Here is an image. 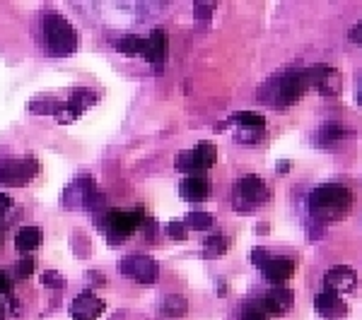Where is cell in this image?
<instances>
[{"label": "cell", "instance_id": "4", "mask_svg": "<svg viewBox=\"0 0 362 320\" xmlns=\"http://www.w3.org/2000/svg\"><path fill=\"white\" fill-rule=\"evenodd\" d=\"M44 39H46L48 51L58 58L71 56V53H75L78 46H80V37H78V32L73 29V24L58 12H48L46 17H44Z\"/></svg>", "mask_w": 362, "mask_h": 320}, {"label": "cell", "instance_id": "15", "mask_svg": "<svg viewBox=\"0 0 362 320\" xmlns=\"http://www.w3.org/2000/svg\"><path fill=\"white\" fill-rule=\"evenodd\" d=\"M261 272H264V277L269 279V282L282 284L295 274V263H292L290 258H271L269 263L261 267Z\"/></svg>", "mask_w": 362, "mask_h": 320}, {"label": "cell", "instance_id": "1", "mask_svg": "<svg viewBox=\"0 0 362 320\" xmlns=\"http://www.w3.org/2000/svg\"><path fill=\"white\" fill-rule=\"evenodd\" d=\"M353 207V191L341 183H324L309 193V214L311 219L326 224L338 222Z\"/></svg>", "mask_w": 362, "mask_h": 320}, {"label": "cell", "instance_id": "27", "mask_svg": "<svg viewBox=\"0 0 362 320\" xmlns=\"http://www.w3.org/2000/svg\"><path fill=\"white\" fill-rule=\"evenodd\" d=\"M32 272H34V260L29 258V256L19 258L17 263H15V277H17V279L32 277Z\"/></svg>", "mask_w": 362, "mask_h": 320}, {"label": "cell", "instance_id": "6", "mask_svg": "<svg viewBox=\"0 0 362 320\" xmlns=\"http://www.w3.org/2000/svg\"><path fill=\"white\" fill-rule=\"evenodd\" d=\"M39 173V164L34 159H8L0 162V186H27Z\"/></svg>", "mask_w": 362, "mask_h": 320}, {"label": "cell", "instance_id": "11", "mask_svg": "<svg viewBox=\"0 0 362 320\" xmlns=\"http://www.w3.org/2000/svg\"><path fill=\"white\" fill-rule=\"evenodd\" d=\"M104 313V301L97 299L92 292H82L71 303V318L73 320H97Z\"/></svg>", "mask_w": 362, "mask_h": 320}, {"label": "cell", "instance_id": "33", "mask_svg": "<svg viewBox=\"0 0 362 320\" xmlns=\"http://www.w3.org/2000/svg\"><path fill=\"white\" fill-rule=\"evenodd\" d=\"M10 207H12V200H10V195L0 193V217H5Z\"/></svg>", "mask_w": 362, "mask_h": 320}, {"label": "cell", "instance_id": "29", "mask_svg": "<svg viewBox=\"0 0 362 320\" xmlns=\"http://www.w3.org/2000/svg\"><path fill=\"white\" fill-rule=\"evenodd\" d=\"M141 227L145 229V238H147V241H157V236H160V224H157V219L145 217Z\"/></svg>", "mask_w": 362, "mask_h": 320}, {"label": "cell", "instance_id": "14", "mask_svg": "<svg viewBox=\"0 0 362 320\" xmlns=\"http://www.w3.org/2000/svg\"><path fill=\"white\" fill-rule=\"evenodd\" d=\"M167 34L162 29H152L145 39V48H143V56L147 63H162L167 58Z\"/></svg>", "mask_w": 362, "mask_h": 320}, {"label": "cell", "instance_id": "10", "mask_svg": "<svg viewBox=\"0 0 362 320\" xmlns=\"http://www.w3.org/2000/svg\"><path fill=\"white\" fill-rule=\"evenodd\" d=\"M358 284V274L350 265H336L331 267L329 272L324 274V287L326 292H334V294H348L355 289Z\"/></svg>", "mask_w": 362, "mask_h": 320}, {"label": "cell", "instance_id": "20", "mask_svg": "<svg viewBox=\"0 0 362 320\" xmlns=\"http://www.w3.org/2000/svg\"><path fill=\"white\" fill-rule=\"evenodd\" d=\"M232 123L237 126H251V128H266V116H261L259 111H237L230 116Z\"/></svg>", "mask_w": 362, "mask_h": 320}, {"label": "cell", "instance_id": "9", "mask_svg": "<svg viewBox=\"0 0 362 320\" xmlns=\"http://www.w3.org/2000/svg\"><path fill=\"white\" fill-rule=\"evenodd\" d=\"M261 306H264L266 316H285L295 306V294H292V289L278 284L266 292V297L261 299Z\"/></svg>", "mask_w": 362, "mask_h": 320}, {"label": "cell", "instance_id": "13", "mask_svg": "<svg viewBox=\"0 0 362 320\" xmlns=\"http://www.w3.org/2000/svg\"><path fill=\"white\" fill-rule=\"evenodd\" d=\"M179 193L183 200L188 203H203L210 193V186H208V178L203 173H196V176H186L179 186Z\"/></svg>", "mask_w": 362, "mask_h": 320}, {"label": "cell", "instance_id": "3", "mask_svg": "<svg viewBox=\"0 0 362 320\" xmlns=\"http://www.w3.org/2000/svg\"><path fill=\"white\" fill-rule=\"evenodd\" d=\"M102 222L107 229V241L111 246L123 243L145 219V209L143 207H128V209H102L94 214V222Z\"/></svg>", "mask_w": 362, "mask_h": 320}, {"label": "cell", "instance_id": "38", "mask_svg": "<svg viewBox=\"0 0 362 320\" xmlns=\"http://www.w3.org/2000/svg\"><path fill=\"white\" fill-rule=\"evenodd\" d=\"M0 243H3V232H0Z\"/></svg>", "mask_w": 362, "mask_h": 320}, {"label": "cell", "instance_id": "32", "mask_svg": "<svg viewBox=\"0 0 362 320\" xmlns=\"http://www.w3.org/2000/svg\"><path fill=\"white\" fill-rule=\"evenodd\" d=\"M212 10H215V5H196L198 19H201V22H206V19L212 15Z\"/></svg>", "mask_w": 362, "mask_h": 320}, {"label": "cell", "instance_id": "21", "mask_svg": "<svg viewBox=\"0 0 362 320\" xmlns=\"http://www.w3.org/2000/svg\"><path fill=\"white\" fill-rule=\"evenodd\" d=\"M203 251H206V258H220L227 253V238L220 236V234H212L203 241Z\"/></svg>", "mask_w": 362, "mask_h": 320}, {"label": "cell", "instance_id": "8", "mask_svg": "<svg viewBox=\"0 0 362 320\" xmlns=\"http://www.w3.org/2000/svg\"><path fill=\"white\" fill-rule=\"evenodd\" d=\"M271 198V191L259 176H244L237 183V200L242 209H249L254 205H264Z\"/></svg>", "mask_w": 362, "mask_h": 320}, {"label": "cell", "instance_id": "37", "mask_svg": "<svg viewBox=\"0 0 362 320\" xmlns=\"http://www.w3.org/2000/svg\"><path fill=\"white\" fill-rule=\"evenodd\" d=\"M5 318V311H3V303H0V320Z\"/></svg>", "mask_w": 362, "mask_h": 320}, {"label": "cell", "instance_id": "34", "mask_svg": "<svg viewBox=\"0 0 362 320\" xmlns=\"http://www.w3.org/2000/svg\"><path fill=\"white\" fill-rule=\"evenodd\" d=\"M292 169V162H287V159H282V162H278V167H275V171H278V176H287V171Z\"/></svg>", "mask_w": 362, "mask_h": 320}, {"label": "cell", "instance_id": "2", "mask_svg": "<svg viewBox=\"0 0 362 320\" xmlns=\"http://www.w3.org/2000/svg\"><path fill=\"white\" fill-rule=\"evenodd\" d=\"M309 82H307V70H290L285 75H275L266 82V87L261 89V102L271 104L275 109H285L290 104H297L302 99V94L307 92Z\"/></svg>", "mask_w": 362, "mask_h": 320}, {"label": "cell", "instance_id": "30", "mask_svg": "<svg viewBox=\"0 0 362 320\" xmlns=\"http://www.w3.org/2000/svg\"><path fill=\"white\" fill-rule=\"evenodd\" d=\"M249 260H251V263H254L256 265V267H264V265L266 263H269V260H271V253L269 251H266V248H251V253H249Z\"/></svg>", "mask_w": 362, "mask_h": 320}, {"label": "cell", "instance_id": "26", "mask_svg": "<svg viewBox=\"0 0 362 320\" xmlns=\"http://www.w3.org/2000/svg\"><path fill=\"white\" fill-rule=\"evenodd\" d=\"M242 320H266V311H264V306H261V301L244 303V308H242Z\"/></svg>", "mask_w": 362, "mask_h": 320}, {"label": "cell", "instance_id": "19", "mask_svg": "<svg viewBox=\"0 0 362 320\" xmlns=\"http://www.w3.org/2000/svg\"><path fill=\"white\" fill-rule=\"evenodd\" d=\"M53 116H56L58 123H73V121H78V118L82 116V109L75 106V104L68 99V102L56 104V106H53Z\"/></svg>", "mask_w": 362, "mask_h": 320}, {"label": "cell", "instance_id": "28", "mask_svg": "<svg viewBox=\"0 0 362 320\" xmlns=\"http://www.w3.org/2000/svg\"><path fill=\"white\" fill-rule=\"evenodd\" d=\"M167 236L174 238V241H186V224L183 222H170L167 224Z\"/></svg>", "mask_w": 362, "mask_h": 320}, {"label": "cell", "instance_id": "16", "mask_svg": "<svg viewBox=\"0 0 362 320\" xmlns=\"http://www.w3.org/2000/svg\"><path fill=\"white\" fill-rule=\"evenodd\" d=\"M316 89H319L326 99L341 97V92H343V77H341V73L336 68H326L324 65L319 79H316Z\"/></svg>", "mask_w": 362, "mask_h": 320}, {"label": "cell", "instance_id": "24", "mask_svg": "<svg viewBox=\"0 0 362 320\" xmlns=\"http://www.w3.org/2000/svg\"><path fill=\"white\" fill-rule=\"evenodd\" d=\"M341 138H348V130H343L338 123H326V126L319 130V144H331Z\"/></svg>", "mask_w": 362, "mask_h": 320}, {"label": "cell", "instance_id": "17", "mask_svg": "<svg viewBox=\"0 0 362 320\" xmlns=\"http://www.w3.org/2000/svg\"><path fill=\"white\" fill-rule=\"evenodd\" d=\"M44 232L39 227H22L15 236V248H17L19 256H29L37 246H42Z\"/></svg>", "mask_w": 362, "mask_h": 320}, {"label": "cell", "instance_id": "12", "mask_svg": "<svg viewBox=\"0 0 362 320\" xmlns=\"http://www.w3.org/2000/svg\"><path fill=\"white\" fill-rule=\"evenodd\" d=\"M314 308H316V313H319L321 318H329V320L331 318H341V316H345V313H348V306H345V301L338 297V294H334V292L316 294Z\"/></svg>", "mask_w": 362, "mask_h": 320}, {"label": "cell", "instance_id": "23", "mask_svg": "<svg viewBox=\"0 0 362 320\" xmlns=\"http://www.w3.org/2000/svg\"><path fill=\"white\" fill-rule=\"evenodd\" d=\"M186 224L196 229V232H208V229H212L215 219H212L208 212H203V209H193V212H188Z\"/></svg>", "mask_w": 362, "mask_h": 320}, {"label": "cell", "instance_id": "18", "mask_svg": "<svg viewBox=\"0 0 362 320\" xmlns=\"http://www.w3.org/2000/svg\"><path fill=\"white\" fill-rule=\"evenodd\" d=\"M160 311H162V316H167V318H181L188 313V301L183 297H179V294H170V297L162 299Z\"/></svg>", "mask_w": 362, "mask_h": 320}, {"label": "cell", "instance_id": "5", "mask_svg": "<svg viewBox=\"0 0 362 320\" xmlns=\"http://www.w3.org/2000/svg\"><path fill=\"white\" fill-rule=\"evenodd\" d=\"M217 162V147L212 142H198L196 149H186V152L179 154V171L188 173V176H196V173H203L206 169H210L212 164Z\"/></svg>", "mask_w": 362, "mask_h": 320}, {"label": "cell", "instance_id": "31", "mask_svg": "<svg viewBox=\"0 0 362 320\" xmlns=\"http://www.w3.org/2000/svg\"><path fill=\"white\" fill-rule=\"evenodd\" d=\"M10 292H12V282H10V277L5 274V270H0V294L10 297Z\"/></svg>", "mask_w": 362, "mask_h": 320}, {"label": "cell", "instance_id": "36", "mask_svg": "<svg viewBox=\"0 0 362 320\" xmlns=\"http://www.w3.org/2000/svg\"><path fill=\"white\" fill-rule=\"evenodd\" d=\"M358 104L362 106V87H360V92H358Z\"/></svg>", "mask_w": 362, "mask_h": 320}, {"label": "cell", "instance_id": "35", "mask_svg": "<svg viewBox=\"0 0 362 320\" xmlns=\"http://www.w3.org/2000/svg\"><path fill=\"white\" fill-rule=\"evenodd\" d=\"M259 234H269V224H259Z\"/></svg>", "mask_w": 362, "mask_h": 320}, {"label": "cell", "instance_id": "22", "mask_svg": "<svg viewBox=\"0 0 362 320\" xmlns=\"http://www.w3.org/2000/svg\"><path fill=\"white\" fill-rule=\"evenodd\" d=\"M118 51L121 53H128V56H133V53H143V48H145V37H138V34H126V37L118 39Z\"/></svg>", "mask_w": 362, "mask_h": 320}, {"label": "cell", "instance_id": "25", "mask_svg": "<svg viewBox=\"0 0 362 320\" xmlns=\"http://www.w3.org/2000/svg\"><path fill=\"white\" fill-rule=\"evenodd\" d=\"M266 128H251V126H237V140L242 144H256L264 140Z\"/></svg>", "mask_w": 362, "mask_h": 320}, {"label": "cell", "instance_id": "7", "mask_svg": "<svg viewBox=\"0 0 362 320\" xmlns=\"http://www.w3.org/2000/svg\"><path fill=\"white\" fill-rule=\"evenodd\" d=\"M121 272L141 284H155L160 279V265L147 256H126L121 260Z\"/></svg>", "mask_w": 362, "mask_h": 320}]
</instances>
